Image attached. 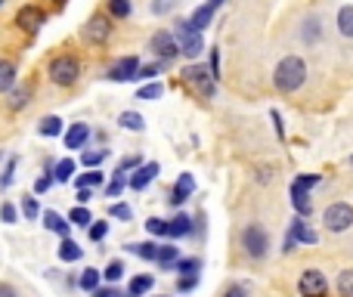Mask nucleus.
<instances>
[{"instance_id":"f257e3e1","label":"nucleus","mask_w":353,"mask_h":297,"mask_svg":"<svg viewBox=\"0 0 353 297\" xmlns=\"http://www.w3.org/2000/svg\"><path fill=\"white\" fill-rule=\"evenodd\" d=\"M307 81V62L301 56H285L273 72V87L279 93H294L301 90Z\"/></svg>"},{"instance_id":"f03ea898","label":"nucleus","mask_w":353,"mask_h":297,"mask_svg":"<svg viewBox=\"0 0 353 297\" xmlns=\"http://www.w3.org/2000/svg\"><path fill=\"white\" fill-rule=\"evenodd\" d=\"M174 41L176 50H180L186 59H199L201 50H205V41H201V31H195L189 25V19H176V28H174Z\"/></svg>"},{"instance_id":"7ed1b4c3","label":"nucleus","mask_w":353,"mask_h":297,"mask_svg":"<svg viewBox=\"0 0 353 297\" xmlns=\"http://www.w3.org/2000/svg\"><path fill=\"white\" fill-rule=\"evenodd\" d=\"M78 78H81V62L74 56L65 53L50 62V81L56 87H72V84H78Z\"/></svg>"},{"instance_id":"20e7f679","label":"nucleus","mask_w":353,"mask_h":297,"mask_svg":"<svg viewBox=\"0 0 353 297\" xmlns=\"http://www.w3.org/2000/svg\"><path fill=\"white\" fill-rule=\"evenodd\" d=\"M242 248H245V254H248L251 260H263V257H267V251H270L267 229H263L261 223L245 226V229H242Z\"/></svg>"},{"instance_id":"39448f33","label":"nucleus","mask_w":353,"mask_h":297,"mask_svg":"<svg viewBox=\"0 0 353 297\" xmlns=\"http://www.w3.org/2000/svg\"><path fill=\"white\" fill-rule=\"evenodd\" d=\"M323 223H325L329 232H347L353 226V207L347 205V201H335V205L325 207Z\"/></svg>"},{"instance_id":"423d86ee","label":"nucleus","mask_w":353,"mask_h":297,"mask_svg":"<svg viewBox=\"0 0 353 297\" xmlns=\"http://www.w3.org/2000/svg\"><path fill=\"white\" fill-rule=\"evenodd\" d=\"M301 297H329V279L319 269H304L298 279Z\"/></svg>"},{"instance_id":"0eeeda50","label":"nucleus","mask_w":353,"mask_h":297,"mask_svg":"<svg viewBox=\"0 0 353 297\" xmlns=\"http://www.w3.org/2000/svg\"><path fill=\"white\" fill-rule=\"evenodd\" d=\"M183 81L189 87H195V93H201V96H214V84L217 81L211 78V72L205 65H186L183 68Z\"/></svg>"},{"instance_id":"6e6552de","label":"nucleus","mask_w":353,"mask_h":297,"mask_svg":"<svg viewBox=\"0 0 353 297\" xmlns=\"http://www.w3.org/2000/svg\"><path fill=\"white\" fill-rule=\"evenodd\" d=\"M304 220H307V217H294V220H292V229H288V236H285V248H282L285 254H292V251L298 248V242H301V245H316L319 236L304 223Z\"/></svg>"},{"instance_id":"1a4fd4ad","label":"nucleus","mask_w":353,"mask_h":297,"mask_svg":"<svg viewBox=\"0 0 353 297\" xmlns=\"http://www.w3.org/2000/svg\"><path fill=\"white\" fill-rule=\"evenodd\" d=\"M112 34V22L105 16H93L84 22V28H81V37H84V43H93V47H99V43H105Z\"/></svg>"},{"instance_id":"9d476101","label":"nucleus","mask_w":353,"mask_h":297,"mask_svg":"<svg viewBox=\"0 0 353 297\" xmlns=\"http://www.w3.org/2000/svg\"><path fill=\"white\" fill-rule=\"evenodd\" d=\"M137 72H140V59H137V56H121L118 62H112V68H109L105 78L115 81V84H121V81H134Z\"/></svg>"},{"instance_id":"9b49d317","label":"nucleus","mask_w":353,"mask_h":297,"mask_svg":"<svg viewBox=\"0 0 353 297\" xmlns=\"http://www.w3.org/2000/svg\"><path fill=\"white\" fill-rule=\"evenodd\" d=\"M149 50H152L155 56H161V59H174L180 50H176V41H174V31H165V28H159L152 34V41H149Z\"/></svg>"},{"instance_id":"f8f14e48","label":"nucleus","mask_w":353,"mask_h":297,"mask_svg":"<svg viewBox=\"0 0 353 297\" xmlns=\"http://www.w3.org/2000/svg\"><path fill=\"white\" fill-rule=\"evenodd\" d=\"M43 10L41 6H34V3H28V6H22V10L16 12V25L22 31H28V34H34V31H41V25H43Z\"/></svg>"},{"instance_id":"ddd939ff","label":"nucleus","mask_w":353,"mask_h":297,"mask_svg":"<svg viewBox=\"0 0 353 297\" xmlns=\"http://www.w3.org/2000/svg\"><path fill=\"white\" fill-rule=\"evenodd\" d=\"M159 170H161V167H159V164H155V161H149V164H140V167H137L134 174L128 176L130 189H137V192H143V189H146L149 183H152L155 176H159Z\"/></svg>"},{"instance_id":"4468645a","label":"nucleus","mask_w":353,"mask_h":297,"mask_svg":"<svg viewBox=\"0 0 353 297\" xmlns=\"http://www.w3.org/2000/svg\"><path fill=\"white\" fill-rule=\"evenodd\" d=\"M192 192H195V180H192V174H180L176 176V183H174V189H171V205H183V201H189L192 198Z\"/></svg>"},{"instance_id":"2eb2a0df","label":"nucleus","mask_w":353,"mask_h":297,"mask_svg":"<svg viewBox=\"0 0 353 297\" xmlns=\"http://www.w3.org/2000/svg\"><path fill=\"white\" fill-rule=\"evenodd\" d=\"M319 37H323V19L307 16L304 25H301V41H304L307 47H313V43H319Z\"/></svg>"},{"instance_id":"dca6fc26","label":"nucleus","mask_w":353,"mask_h":297,"mask_svg":"<svg viewBox=\"0 0 353 297\" xmlns=\"http://www.w3.org/2000/svg\"><path fill=\"white\" fill-rule=\"evenodd\" d=\"M87 140H90V127H87L84 121H78V124H72V127H68V134H65V149H84Z\"/></svg>"},{"instance_id":"f3484780","label":"nucleus","mask_w":353,"mask_h":297,"mask_svg":"<svg viewBox=\"0 0 353 297\" xmlns=\"http://www.w3.org/2000/svg\"><path fill=\"white\" fill-rule=\"evenodd\" d=\"M192 223L195 220L189 217V214H176L174 220H168V236L171 238H186L189 232H192Z\"/></svg>"},{"instance_id":"a211bd4d","label":"nucleus","mask_w":353,"mask_h":297,"mask_svg":"<svg viewBox=\"0 0 353 297\" xmlns=\"http://www.w3.org/2000/svg\"><path fill=\"white\" fill-rule=\"evenodd\" d=\"M43 226H47L50 232H56V236H62V238H68V229H72V223H68L65 217H59L56 211L43 214Z\"/></svg>"},{"instance_id":"6ab92c4d","label":"nucleus","mask_w":353,"mask_h":297,"mask_svg":"<svg viewBox=\"0 0 353 297\" xmlns=\"http://www.w3.org/2000/svg\"><path fill=\"white\" fill-rule=\"evenodd\" d=\"M211 19H214V6L211 3H205V6H199V10L189 16V25H192L195 31H205L208 25H211Z\"/></svg>"},{"instance_id":"aec40b11","label":"nucleus","mask_w":353,"mask_h":297,"mask_svg":"<svg viewBox=\"0 0 353 297\" xmlns=\"http://www.w3.org/2000/svg\"><path fill=\"white\" fill-rule=\"evenodd\" d=\"M16 87V65L10 59H0V93H10Z\"/></svg>"},{"instance_id":"412c9836","label":"nucleus","mask_w":353,"mask_h":297,"mask_svg":"<svg viewBox=\"0 0 353 297\" xmlns=\"http://www.w3.org/2000/svg\"><path fill=\"white\" fill-rule=\"evenodd\" d=\"M159 248H161V245H155V242H137V245H128V251H130V254H137L140 260H159Z\"/></svg>"},{"instance_id":"4be33fe9","label":"nucleus","mask_w":353,"mask_h":297,"mask_svg":"<svg viewBox=\"0 0 353 297\" xmlns=\"http://www.w3.org/2000/svg\"><path fill=\"white\" fill-rule=\"evenodd\" d=\"M292 205H294V211H298V217H310V211H313L310 192H304V189H294V186H292Z\"/></svg>"},{"instance_id":"5701e85b","label":"nucleus","mask_w":353,"mask_h":297,"mask_svg":"<svg viewBox=\"0 0 353 297\" xmlns=\"http://www.w3.org/2000/svg\"><path fill=\"white\" fill-rule=\"evenodd\" d=\"M81 254H84V248H81L78 242H72V238H62V245H59V260L74 263V260H81Z\"/></svg>"},{"instance_id":"b1692460","label":"nucleus","mask_w":353,"mask_h":297,"mask_svg":"<svg viewBox=\"0 0 353 297\" xmlns=\"http://www.w3.org/2000/svg\"><path fill=\"white\" fill-rule=\"evenodd\" d=\"M99 282H103V273H99V269H93V267H87L84 273H81V279H78V288H81V291H97Z\"/></svg>"},{"instance_id":"393cba45","label":"nucleus","mask_w":353,"mask_h":297,"mask_svg":"<svg viewBox=\"0 0 353 297\" xmlns=\"http://www.w3.org/2000/svg\"><path fill=\"white\" fill-rule=\"evenodd\" d=\"M176 260H180V251H176L174 245H161V248H159V260H155V263H159L161 269H174Z\"/></svg>"},{"instance_id":"a878e982","label":"nucleus","mask_w":353,"mask_h":297,"mask_svg":"<svg viewBox=\"0 0 353 297\" xmlns=\"http://www.w3.org/2000/svg\"><path fill=\"white\" fill-rule=\"evenodd\" d=\"M37 134H41V136H59L62 134V118H56V115L41 118V124H37Z\"/></svg>"},{"instance_id":"bb28decb","label":"nucleus","mask_w":353,"mask_h":297,"mask_svg":"<svg viewBox=\"0 0 353 297\" xmlns=\"http://www.w3.org/2000/svg\"><path fill=\"white\" fill-rule=\"evenodd\" d=\"M118 124H121L124 130H134V134H140L143 127H146V121H143L140 112H121V118H118Z\"/></svg>"},{"instance_id":"cd10ccee","label":"nucleus","mask_w":353,"mask_h":297,"mask_svg":"<svg viewBox=\"0 0 353 297\" xmlns=\"http://www.w3.org/2000/svg\"><path fill=\"white\" fill-rule=\"evenodd\" d=\"M103 180H105V174H103V170L90 167V170H87V174H81L74 183H78V189H93V186H103Z\"/></svg>"},{"instance_id":"c85d7f7f","label":"nucleus","mask_w":353,"mask_h":297,"mask_svg":"<svg viewBox=\"0 0 353 297\" xmlns=\"http://www.w3.org/2000/svg\"><path fill=\"white\" fill-rule=\"evenodd\" d=\"M176 276H201V260L199 257H186V260H176Z\"/></svg>"},{"instance_id":"c756f323","label":"nucleus","mask_w":353,"mask_h":297,"mask_svg":"<svg viewBox=\"0 0 353 297\" xmlns=\"http://www.w3.org/2000/svg\"><path fill=\"white\" fill-rule=\"evenodd\" d=\"M105 6H109L112 19H128L130 12H134V3H130V0H105Z\"/></svg>"},{"instance_id":"7c9ffc66","label":"nucleus","mask_w":353,"mask_h":297,"mask_svg":"<svg viewBox=\"0 0 353 297\" xmlns=\"http://www.w3.org/2000/svg\"><path fill=\"white\" fill-rule=\"evenodd\" d=\"M146 291H152V276H137V279H130L128 297H143Z\"/></svg>"},{"instance_id":"2f4dec72","label":"nucleus","mask_w":353,"mask_h":297,"mask_svg":"<svg viewBox=\"0 0 353 297\" xmlns=\"http://www.w3.org/2000/svg\"><path fill=\"white\" fill-rule=\"evenodd\" d=\"M338 31L344 37H353V6H341L338 10Z\"/></svg>"},{"instance_id":"473e14b6","label":"nucleus","mask_w":353,"mask_h":297,"mask_svg":"<svg viewBox=\"0 0 353 297\" xmlns=\"http://www.w3.org/2000/svg\"><path fill=\"white\" fill-rule=\"evenodd\" d=\"M68 223L72 226H90L93 217H90V211H87V205H74L72 214H68Z\"/></svg>"},{"instance_id":"72a5a7b5","label":"nucleus","mask_w":353,"mask_h":297,"mask_svg":"<svg viewBox=\"0 0 353 297\" xmlns=\"http://www.w3.org/2000/svg\"><path fill=\"white\" fill-rule=\"evenodd\" d=\"M28 99H31V87H16V90H10V109L19 112Z\"/></svg>"},{"instance_id":"f704fd0d","label":"nucleus","mask_w":353,"mask_h":297,"mask_svg":"<svg viewBox=\"0 0 353 297\" xmlns=\"http://www.w3.org/2000/svg\"><path fill=\"white\" fill-rule=\"evenodd\" d=\"M72 176H74V161H72V158H62V161H56V180L68 183Z\"/></svg>"},{"instance_id":"c9c22d12","label":"nucleus","mask_w":353,"mask_h":297,"mask_svg":"<svg viewBox=\"0 0 353 297\" xmlns=\"http://www.w3.org/2000/svg\"><path fill=\"white\" fill-rule=\"evenodd\" d=\"M124 183H128V174H124V170H115V180L105 186V195H109V198L121 195V192H124Z\"/></svg>"},{"instance_id":"e433bc0d","label":"nucleus","mask_w":353,"mask_h":297,"mask_svg":"<svg viewBox=\"0 0 353 297\" xmlns=\"http://www.w3.org/2000/svg\"><path fill=\"white\" fill-rule=\"evenodd\" d=\"M161 93H165V87H161L159 81H152V84H146L140 93H137V99H146V103H152V99H161Z\"/></svg>"},{"instance_id":"4c0bfd02","label":"nucleus","mask_w":353,"mask_h":297,"mask_svg":"<svg viewBox=\"0 0 353 297\" xmlns=\"http://www.w3.org/2000/svg\"><path fill=\"white\" fill-rule=\"evenodd\" d=\"M319 183H323V176H319V174H301L298 180L292 183V186H294V189H304V192H310V189L319 186Z\"/></svg>"},{"instance_id":"58836bf2","label":"nucleus","mask_w":353,"mask_h":297,"mask_svg":"<svg viewBox=\"0 0 353 297\" xmlns=\"http://www.w3.org/2000/svg\"><path fill=\"white\" fill-rule=\"evenodd\" d=\"M338 294L353 297V269H344V273L338 276Z\"/></svg>"},{"instance_id":"ea45409f","label":"nucleus","mask_w":353,"mask_h":297,"mask_svg":"<svg viewBox=\"0 0 353 297\" xmlns=\"http://www.w3.org/2000/svg\"><path fill=\"white\" fill-rule=\"evenodd\" d=\"M22 214L28 220H34V217H41V205H37V198L34 195H25L22 198Z\"/></svg>"},{"instance_id":"a19ab883","label":"nucleus","mask_w":353,"mask_h":297,"mask_svg":"<svg viewBox=\"0 0 353 297\" xmlns=\"http://www.w3.org/2000/svg\"><path fill=\"white\" fill-rule=\"evenodd\" d=\"M146 232H149V236H168V220L149 217V220H146Z\"/></svg>"},{"instance_id":"79ce46f5","label":"nucleus","mask_w":353,"mask_h":297,"mask_svg":"<svg viewBox=\"0 0 353 297\" xmlns=\"http://www.w3.org/2000/svg\"><path fill=\"white\" fill-rule=\"evenodd\" d=\"M121 276H124V263H121V260H112L109 267L103 269V279H105V282H118Z\"/></svg>"},{"instance_id":"37998d69","label":"nucleus","mask_w":353,"mask_h":297,"mask_svg":"<svg viewBox=\"0 0 353 297\" xmlns=\"http://www.w3.org/2000/svg\"><path fill=\"white\" fill-rule=\"evenodd\" d=\"M105 155H109V152H105V149H97V152H84V155H81V161H84L87 167H99V164L105 161Z\"/></svg>"},{"instance_id":"c03bdc74","label":"nucleus","mask_w":353,"mask_h":297,"mask_svg":"<svg viewBox=\"0 0 353 297\" xmlns=\"http://www.w3.org/2000/svg\"><path fill=\"white\" fill-rule=\"evenodd\" d=\"M16 164H19V158H10V161H6V170L0 174V189H10V186H12V176H16Z\"/></svg>"},{"instance_id":"a18cd8bd","label":"nucleus","mask_w":353,"mask_h":297,"mask_svg":"<svg viewBox=\"0 0 353 297\" xmlns=\"http://www.w3.org/2000/svg\"><path fill=\"white\" fill-rule=\"evenodd\" d=\"M161 68H165V59L161 62H155V65H140V72H137V78L134 81H140V78H146V81H152L155 74L161 72Z\"/></svg>"},{"instance_id":"49530a36","label":"nucleus","mask_w":353,"mask_h":297,"mask_svg":"<svg viewBox=\"0 0 353 297\" xmlns=\"http://www.w3.org/2000/svg\"><path fill=\"white\" fill-rule=\"evenodd\" d=\"M105 236H109V223H105V220H97V223H90V238H93V242H103Z\"/></svg>"},{"instance_id":"de8ad7c7","label":"nucleus","mask_w":353,"mask_h":297,"mask_svg":"<svg viewBox=\"0 0 353 297\" xmlns=\"http://www.w3.org/2000/svg\"><path fill=\"white\" fill-rule=\"evenodd\" d=\"M109 214H112L115 220H130V217H134L130 205H121V201H118V205H112V207H109Z\"/></svg>"},{"instance_id":"09e8293b","label":"nucleus","mask_w":353,"mask_h":297,"mask_svg":"<svg viewBox=\"0 0 353 297\" xmlns=\"http://www.w3.org/2000/svg\"><path fill=\"white\" fill-rule=\"evenodd\" d=\"M140 155H128V158H121V161H118V170H124V174H130V170H137L140 167Z\"/></svg>"},{"instance_id":"8fccbe9b","label":"nucleus","mask_w":353,"mask_h":297,"mask_svg":"<svg viewBox=\"0 0 353 297\" xmlns=\"http://www.w3.org/2000/svg\"><path fill=\"white\" fill-rule=\"evenodd\" d=\"M16 207L10 205V201H3V205H0V220H3V223H16Z\"/></svg>"},{"instance_id":"3c124183","label":"nucleus","mask_w":353,"mask_h":297,"mask_svg":"<svg viewBox=\"0 0 353 297\" xmlns=\"http://www.w3.org/2000/svg\"><path fill=\"white\" fill-rule=\"evenodd\" d=\"M208 72L214 81H220V50H211V62H208Z\"/></svg>"},{"instance_id":"603ef678","label":"nucleus","mask_w":353,"mask_h":297,"mask_svg":"<svg viewBox=\"0 0 353 297\" xmlns=\"http://www.w3.org/2000/svg\"><path fill=\"white\" fill-rule=\"evenodd\" d=\"M195 285H199V276H183V279L176 282V288H180V291H192Z\"/></svg>"},{"instance_id":"864d4df0","label":"nucleus","mask_w":353,"mask_h":297,"mask_svg":"<svg viewBox=\"0 0 353 297\" xmlns=\"http://www.w3.org/2000/svg\"><path fill=\"white\" fill-rule=\"evenodd\" d=\"M270 118H273V124H276V134H279V140H285V127H282V115L279 112H270Z\"/></svg>"},{"instance_id":"5fc2aeb1","label":"nucleus","mask_w":353,"mask_h":297,"mask_svg":"<svg viewBox=\"0 0 353 297\" xmlns=\"http://www.w3.org/2000/svg\"><path fill=\"white\" fill-rule=\"evenodd\" d=\"M50 183H53V176H41V180L34 183V192H47V189H50Z\"/></svg>"},{"instance_id":"6e6d98bb","label":"nucleus","mask_w":353,"mask_h":297,"mask_svg":"<svg viewBox=\"0 0 353 297\" xmlns=\"http://www.w3.org/2000/svg\"><path fill=\"white\" fill-rule=\"evenodd\" d=\"M223 297H248V294H245V288H242V285H230Z\"/></svg>"},{"instance_id":"4d7b16f0","label":"nucleus","mask_w":353,"mask_h":297,"mask_svg":"<svg viewBox=\"0 0 353 297\" xmlns=\"http://www.w3.org/2000/svg\"><path fill=\"white\" fill-rule=\"evenodd\" d=\"M0 297H19V294H16V288H12V285L0 282Z\"/></svg>"},{"instance_id":"13d9d810","label":"nucleus","mask_w":353,"mask_h":297,"mask_svg":"<svg viewBox=\"0 0 353 297\" xmlns=\"http://www.w3.org/2000/svg\"><path fill=\"white\" fill-rule=\"evenodd\" d=\"M93 195H90V189H78V205H87Z\"/></svg>"},{"instance_id":"bf43d9fd","label":"nucleus","mask_w":353,"mask_h":297,"mask_svg":"<svg viewBox=\"0 0 353 297\" xmlns=\"http://www.w3.org/2000/svg\"><path fill=\"white\" fill-rule=\"evenodd\" d=\"M208 3H211L214 10H217V6H223V0H208Z\"/></svg>"},{"instance_id":"052dcab7","label":"nucleus","mask_w":353,"mask_h":297,"mask_svg":"<svg viewBox=\"0 0 353 297\" xmlns=\"http://www.w3.org/2000/svg\"><path fill=\"white\" fill-rule=\"evenodd\" d=\"M350 167H353V155H350Z\"/></svg>"},{"instance_id":"680f3d73","label":"nucleus","mask_w":353,"mask_h":297,"mask_svg":"<svg viewBox=\"0 0 353 297\" xmlns=\"http://www.w3.org/2000/svg\"><path fill=\"white\" fill-rule=\"evenodd\" d=\"M0 6H3V0H0Z\"/></svg>"},{"instance_id":"e2e57ef3","label":"nucleus","mask_w":353,"mask_h":297,"mask_svg":"<svg viewBox=\"0 0 353 297\" xmlns=\"http://www.w3.org/2000/svg\"><path fill=\"white\" fill-rule=\"evenodd\" d=\"M159 297H165V294H159Z\"/></svg>"}]
</instances>
